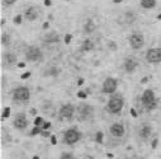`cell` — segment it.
<instances>
[{"mask_svg": "<svg viewBox=\"0 0 161 159\" xmlns=\"http://www.w3.org/2000/svg\"><path fill=\"white\" fill-rule=\"evenodd\" d=\"M123 106H125V101L121 96H113L109 98L108 101V105H107V108L110 113L113 115H117L123 109Z\"/></svg>", "mask_w": 161, "mask_h": 159, "instance_id": "cell-1", "label": "cell"}, {"mask_svg": "<svg viewBox=\"0 0 161 159\" xmlns=\"http://www.w3.org/2000/svg\"><path fill=\"white\" fill-rule=\"evenodd\" d=\"M80 137H81V135L76 129H69V130H66L63 134V141L69 145H72V144H76L80 140Z\"/></svg>", "mask_w": 161, "mask_h": 159, "instance_id": "cell-2", "label": "cell"}, {"mask_svg": "<svg viewBox=\"0 0 161 159\" xmlns=\"http://www.w3.org/2000/svg\"><path fill=\"white\" fill-rule=\"evenodd\" d=\"M31 97V92L27 87H19L14 89L13 92V99L14 101H21V102H24V101H28Z\"/></svg>", "mask_w": 161, "mask_h": 159, "instance_id": "cell-3", "label": "cell"}, {"mask_svg": "<svg viewBox=\"0 0 161 159\" xmlns=\"http://www.w3.org/2000/svg\"><path fill=\"white\" fill-rule=\"evenodd\" d=\"M129 45H131V47L132 49H142L144 47V45H145V37L144 34H141V33H132L129 36Z\"/></svg>", "mask_w": 161, "mask_h": 159, "instance_id": "cell-4", "label": "cell"}, {"mask_svg": "<svg viewBox=\"0 0 161 159\" xmlns=\"http://www.w3.org/2000/svg\"><path fill=\"white\" fill-rule=\"evenodd\" d=\"M25 58L27 60L29 61H41L43 59V55L41 52V50L38 47H34V46H31V47L27 49V52H25Z\"/></svg>", "mask_w": 161, "mask_h": 159, "instance_id": "cell-5", "label": "cell"}, {"mask_svg": "<svg viewBox=\"0 0 161 159\" xmlns=\"http://www.w3.org/2000/svg\"><path fill=\"white\" fill-rule=\"evenodd\" d=\"M118 87V81L114 78H107L103 83V93L105 94H113Z\"/></svg>", "mask_w": 161, "mask_h": 159, "instance_id": "cell-6", "label": "cell"}, {"mask_svg": "<svg viewBox=\"0 0 161 159\" xmlns=\"http://www.w3.org/2000/svg\"><path fill=\"white\" fill-rule=\"evenodd\" d=\"M146 60L150 64L161 62V49H150L146 52Z\"/></svg>", "mask_w": 161, "mask_h": 159, "instance_id": "cell-7", "label": "cell"}, {"mask_svg": "<svg viewBox=\"0 0 161 159\" xmlns=\"http://www.w3.org/2000/svg\"><path fill=\"white\" fill-rule=\"evenodd\" d=\"M93 107L89 105H80L79 106V120L86 121L93 117Z\"/></svg>", "mask_w": 161, "mask_h": 159, "instance_id": "cell-8", "label": "cell"}, {"mask_svg": "<svg viewBox=\"0 0 161 159\" xmlns=\"http://www.w3.org/2000/svg\"><path fill=\"white\" fill-rule=\"evenodd\" d=\"M74 113H75V108L72 105H63L61 108H60V118L63 120H71L74 117Z\"/></svg>", "mask_w": 161, "mask_h": 159, "instance_id": "cell-9", "label": "cell"}, {"mask_svg": "<svg viewBox=\"0 0 161 159\" xmlns=\"http://www.w3.org/2000/svg\"><path fill=\"white\" fill-rule=\"evenodd\" d=\"M141 101H142V105H144L145 107H147V106H150L151 103H154V102L157 101V99H156V97H155L154 90L146 89V90L144 92V94H142Z\"/></svg>", "mask_w": 161, "mask_h": 159, "instance_id": "cell-10", "label": "cell"}, {"mask_svg": "<svg viewBox=\"0 0 161 159\" xmlns=\"http://www.w3.org/2000/svg\"><path fill=\"white\" fill-rule=\"evenodd\" d=\"M14 127L19 129V130H23L28 126V121H27V117L24 113H17L15 117H14Z\"/></svg>", "mask_w": 161, "mask_h": 159, "instance_id": "cell-11", "label": "cell"}, {"mask_svg": "<svg viewBox=\"0 0 161 159\" xmlns=\"http://www.w3.org/2000/svg\"><path fill=\"white\" fill-rule=\"evenodd\" d=\"M123 65H125V69L127 73H133L136 70V68L138 66V61L135 56H129V58H127L125 60V64Z\"/></svg>", "mask_w": 161, "mask_h": 159, "instance_id": "cell-12", "label": "cell"}, {"mask_svg": "<svg viewBox=\"0 0 161 159\" xmlns=\"http://www.w3.org/2000/svg\"><path fill=\"white\" fill-rule=\"evenodd\" d=\"M109 131L114 137H122L123 135H125V126H123L122 124H119V122L113 124L109 129Z\"/></svg>", "mask_w": 161, "mask_h": 159, "instance_id": "cell-13", "label": "cell"}, {"mask_svg": "<svg viewBox=\"0 0 161 159\" xmlns=\"http://www.w3.org/2000/svg\"><path fill=\"white\" fill-rule=\"evenodd\" d=\"M37 17H38V10H37L36 6H29V8L25 9L24 18H25L27 21H31V22H32V21H36Z\"/></svg>", "mask_w": 161, "mask_h": 159, "instance_id": "cell-14", "label": "cell"}, {"mask_svg": "<svg viewBox=\"0 0 161 159\" xmlns=\"http://www.w3.org/2000/svg\"><path fill=\"white\" fill-rule=\"evenodd\" d=\"M151 134H152V127L148 126V125H144L140 129V136L142 139H148Z\"/></svg>", "mask_w": 161, "mask_h": 159, "instance_id": "cell-15", "label": "cell"}, {"mask_svg": "<svg viewBox=\"0 0 161 159\" xmlns=\"http://www.w3.org/2000/svg\"><path fill=\"white\" fill-rule=\"evenodd\" d=\"M59 40H60V37H59V34L56 33V32H50L48 34L44 36V42H47V43L59 42Z\"/></svg>", "mask_w": 161, "mask_h": 159, "instance_id": "cell-16", "label": "cell"}, {"mask_svg": "<svg viewBox=\"0 0 161 159\" xmlns=\"http://www.w3.org/2000/svg\"><path fill=\"white\" fill-rule=\"evenodd\" d=\"M3 59H4V62L8 64V65H13L17 62V56L12 52H5L4 56H3Z\"/></svg>", "mask_w": 161, "mask_h": 159, "instance_id": "cell-17", "label": "cell"}, {"mask_svg": "<svg viewBox=\"0 0 161 159\" xmlns=\"http://www.w3.org/2000/svg\"><path fill=\"white\" fill-rule=\"evenodd\" d=\"M84 30H85V32H86V33H91V32H94L97 30V26H95V23L93 22V19H88L86 23H85Z\"/></svg>", "mask_w": 161, "mask_h": 159, "instance_id": "cell-18", "label": "cell"}, {"mask_svg": "<svg viewBox=\"0 0 161 159\" xmlns=\"http://www.w3.org/2000/svg\"><path fill=\"white\" fill-rule=\"evenodd\" d=\"M141 5L146 9H152L156 6V0H141Z\"/></svg>", "mask_w": 161, "mask_h": 159, "instance_id": "cell-19", "label": "cell"}, {"mask_svg": "<svg viewBox=\"0 0 161 159\" xmlns=\"http://www.w3.org/2000/svg\"><path fill=\"white\" fill-rule=\"evenodd\" d=\"M82 50H84V51H86V52L93 51V50H94V43H93V41H90V40H85L84 43H82Z\"/></svg>", "mask_w": 161, "mask_h": 159, "instance_id": "cell-20", "label": "cell"}, {"mask_svg": "<svg viewBox=\"0 0 161 159\" xmlns=\"http://www.w3.org/2000/svg\"><path fill=\"white\" fill-rule=\"evenodd\" d=\"M60 74V69H57V68H51V69H48L46 73H44V75H50V77H57Z\"/></svg>", "mask_w": 161, "mask_h": 159, "instance_id": "cell-21", "label": "cell"}, {"mask_svg": "<svg viewBox=\"0 0 161 159\" xmlns=\"http://www.w3.org/2000/svg\"><path fill=\"white\" fill-rule=\"evenodd\" d=\"M9 43H10V36H9L8 33H3L2 34V45L8 46Z\"/></svg>", "mask_w": 161, "mask_h": 159, "instance_id": "cell-22", "label": "cell"}, {"mask_svg": "<svg viewBox=\"0 0 161 159\" xmlns=\"http://www.w3.org/2000/svg\"><path fill=\"white\" fill-rule=\"evenodd\" d=\"M125 17H126V22H127V23H133L135 19H136L135 14L132 13V12H127V13L125 14Z\"/></svg>", "mask_w": 161, "mask_h": 159, "instance_id": "cell-23", "label": "cell"}, {"mask_svg": "<svg viewBox=\"0 0 161 159\" xmlns=\"http://www.w3.org/2000/svg\"><path fill=\"white\" fill-rule=\"evenodd\" d=\"M42 131H43L42 127H40V126H34V129L31 131V135H32V136H34V135H40V134H42Z\"/></svg>", "mask_w": 161, "mask_h": 159, "instance_id": "cell-24", "label": "cell"}, {"mask_svg": "<svg viewBox=\"0 0 161 159\" xmlns=\"http://www.w3.org/2000/svg\"><path fill=\"white\" fill-rule=\"evenodd\" d=\"M9 116H10V108H9V107H5V108L3 109V113H2V120L8 118Z\"/></svg>", "mask_w": 161, "mask_h": 159, "instance_id": "cell-25", "label": "cell"}, {"mask_svg": "<svg viewBox=\"0 0 161 159\" xmlns=\"http://www.w3.org/2000/svg\"><path fill=\"white\" fill-rule=\"evenodd\" d=\"M103 139H104V134L102 131H98L97 135H95V141L99 143V144H102L103 143Z\"/></svg>", "mask_w": 161, "mask_h": 159, "instance_id": "cell-26", "label": "cell"}, {"mask_svg": "<svg viewBox=\"0 0 161 159\" xmlns=\"http://www.w3.org/2000/svg\"><path fill=\"white\" fill-rule=\"evenodd\" d=\"M43 124H44V120H43L42 117H36V120H34V126H40V127H42Z\"/></svg>", "mask_w": 161, "mask_h": 159, "instance_id": "cell-27", "label": "cell"}, {"mask_svg": "<svg viewBox=\"0 0 161 159\" xmlns=\"http://www.w3.org/2000/svg\"><path fill=\"white\" fill-rule=\"evenodd\" d=\"M22 22H23V15L18 14V15L14 17V24H21Z\"/></svg>", "mask_w": 161, "mask_h": 159, "instance_id": "cell-28", "label": "cell"}, {"mask_svg": "<svg viewBox=\"0 0 161 159\" xmlns=\"http://www.w3.org/2000/svg\"><path fill=\"white\" fill-rule=\"evenodd\" d=\"M78 98H81V99H86L88 98V92H78Z\"/></svg>", "mask_w": 161, "mask_h": 159, "instance_id": "cell-29", "label": "cell"}, {"mask_svg": "<svg viewBox=\"0 0 161 159\" xmlns=\"http://www.w3.org/2000/svg\"><path fill=\"white\" fill-rule=\"evenodd\" d=\"M61 159H75V158H74V155L70 154V153H62Z\"/></svg>", "mask_w": 161, "mask_h": 159, "instance_id": "cell-30", "label": "cell"}, {"mask_svg": "<svg viewBox=\"0 0 161 159\" xmlns=\"http://www.w3.org/2000/svg\"><path fill=\"white\" fill-rule=\"evenodd\" d=\"M156 107H157V101H155L154 103H151L150 106H147V107H146V109H147V111H152V109H155Z\"/></svg>", "mask_w": 161, "mask_h": 159, "instance_id": "cell-31", "label": "cell"}, {"mask_svg": "<svg viewBox=\"0 0 161 159\" xmlns=\"http://www.w3.org/2000/svg\"><path fill=\"white\" fill-rule=\"evenodd\" d=\"M50 127H51V122H50V121H44V124L42 126V130H48Z\"/></svg>", "mask_w": 161, "mask_h": 159, "instance_id": "cell-32", "label": "cell"}, {"mask_svg": "<svg viewBox=\"0 0 161 159\" xmlns=\"http://www.w3.org/2000/svg\"><path fill=\"white\" fill-rule=\"evenodd\" d=\"M29 77H31V71H25L21 75V79H28Z\"/></svg>", "mask_w": 161, "mask_h": 159, "instance_id": "cell-33", "label": "cell"}, {"mask_svg": "<svg viewBox=\"0 0 161 159\" xmlns=\"http://www.w3.org/2000/svg\"><path fill=\"white\" fill-rule=\"evenodd\" d=\"M71 38H72V36H71V34H66V36H65V43H66V45H69V43L71 42Z\"/></svg>", "mask_w": 161, "mask_h": 159, "instance_id": "cell-34", "label": "cell"}, {"mask_svg": "<svg viewBox=\"0 0 161 159\" xmlns=\"http://www.w3.org/2000/svg\"><path fill=\"white\" fill-rule=\"evenodd\" d=\"M108 46H109V47L113 50V51H116L117 50V45H116V42H113V41H110L109 43H108Z\"/></svg>", "mask_w": 161, "mask_h": 159, "instance_id": "cell-35", "label": "cell"}, {"mask_svg": "<svg viewBox=\"0 0 161 159\" xmlns=\"http://www.w3.org/2000/svg\"><path fill=\"white\" fill-rule=\"evenodd\" d=\"M129 111H131V115H132V117H135V118H137V117H138V113L136 112V109H135V108H131Z\"/></svg>", "mask_w": 161, "mask_h": 159, "instance_id": "cell-36", "label": "cell"}, {"mask_svg": "<svg viewBox=\"0 0 161 159\" xmlns=\"http://www.w3.org/2000/svg\"><path fill=\"white\" fill-rule=\"evenodd\" d=\"M50 137H51V144H52V145L57 144V140H56V136H55V135H51Z\"/></svg>", "mask_w": 161, "mask_h": 159, "instance_id": "cell-37", "label": "cell"}, {"mask_svg": "<svg viewBox=\"0 0 161 159\" xmlns=\"http://www.w3.org/2000/svg\"><path fill=\"white\" fill-rule=\"evenodd\" d=\"M43 137H48V136H51V134H50V131H47V130H43L42 131V134H41Z\"/></svg>", "mask_w": 161, "mask_h": 159, "instance_id": "cell-38", "label": "cell"}, {"mask_svg": "<svg viewBox=\"0 0 161 159\" xmlns=\"http://www.w3.org/2000/svg\"><path fill=\"white\" fill-rule=\"evenodd\" d=\"M15 2H17V0H4V3H5L6 5H13Z\"/></svg>", "mask_w": 161, "mask_h": 159, "instance_id": "cell-39", "label": "cell"}, {"mask_svg": "<svg viewBox=\"0 0 161 159\" xmlns=\"http://www.w3.org/2000/svg\"><path fill=\"white\" fill-rule=\"evenodd\" d=\"M42 28H43V30H48V28H50V23L48 22H44L43 26H42Z\"/></svg>", "mask_w": 161, "mask_h": 159, "instance_id": "cell-40", "label": "cell"}, {"mask_svg": "<svg viewBox=\"0 0 161 159\" xmlns=\"http://www.w3.org/2000/svg\"><path fill=\"white\" fill-rule=\"evenodd\" d=\"M157 141H159L157 139H155L154 141H152V149H156V146H157Z\"/></svg>", "mask_w": 161, "mask_h": 159, "instance_id": "cell-41", "label": "cell"}, {"mask_svg": "<svg viewBox=\"0 0 161 159\" xmlns=\"http://www.w3.org/2000/svg\"><path fill=\"white\" fill-rule=\"evenodd\" d=\"M51 4H52L51 0H44V5L46 6H51Z\"/></svg>", "mask_w": 161, "mask_h": 159, "instance_id": "cell-42", "label": "cell"}, {"mask_svg": "<svg viewBox=\"0 0 161 159\" xmlns=\"http://www.w3.org/2000/svg\"><path fill=\"white\" fill-rule=\"evenodd\" d=\"M147 80H148V78H147V77H144V78H142V80H141V83L145 84V83H147Z\"/></svg>", "mask_w": 161, "mask_h": 159, "instance_id": "cell-43", "label": "cell"}, {"mask_svg": "<svg viewBox=\"0 0 161 159\" xmlns=\"http://www.w3.org/2000/svg\"><path fill=\"white\" fill-rule=\"evenodd\" d=\"M82 84H84V79H82V78H80V79L78 80V85H82Z\"/></svg>", "mask_w": 161, "mask_h": 159, "instance_id": "cell-44", "label": "cell"}, {"mask_svg": "<svg viewBox=\"0 0 161 159\" xmlns=\"http://www.w3.org/2000/svg\"><path fill=\"white\" fill-rule=\"evenodd\" d=\"M24 66H25L24 62H19V64H18V68H24Z\"/></svg>", "mask_w": 161, "mask_h": 159, "instance_id": "cell-45", "label": "cell"}, {"mask_svg": "<svg viewBox=\"0 0 161 159\" xmlns=\"http://www.w3.org/2000/svg\"><path fill=\"white\" fill-rule=\"evenodd\" d=\"M123 2V0H113V3H114V4H118V3H122Z\"/></svg>", "mask_w": 161, "mask_h": 159, "instance_id": "cell-46", "label": "cell"}, {"mask_svg": "<svg viewBox=\"0 0 161 159\" xmlns=\"http://www.w3.org/2000/svg\"><path fill=\"white\" fill-rule=\"evenodd\" d=\"M31 113H32V115H36V113H37V111H36L34 108H32V109H31Z\"/></svg>", "mask_w": 161, "mask_h": 159, "instance_id": "cell-47", "label": "cell"}, {"mask_svg": "<svg viewBox=\"0 0 161 159\" xmlns=\"http://www.w3.org/2000/svg\"><path fill=\"white\" fill-rule=\"evenodd\" d=\"M5 24V19H4V18H2V26H4Z\"/></svg>", "mask_w": 161, "mask_h": 159, "instance_id": "cell-48", "label": "cell"}, {"mask_svg": "<svg viewBox=\"0 0 161 159\" xmlns=\"http://www.w3.org/2000/svg\"><path fill=\"white\" fill-rule=\"evenodd\" d=\"M32 159H40V157H38V155H34Z\"/></svg>", "mask_w": 161, "mask_h": 159, "instance_id": "cell-49", "label": "cell"}, {"mask_svg": "<svg viewBox=\"0 0 161 159\" xmlns=\"http://www.w3.org/2000/svg\"><path fill=\"white\" fill-rule=\"evenodd\" d=\"M157 19H159V21H161V14H159V15H157Z\"/></svg>", "mask_w": 161, "mask_h": 159, "instance_id": "cell-50", "label": "cell"}, {"mask_svg": "<svg viewBox=\"0 0 161 159\" xmlns=\"http://www.w3.org/2000/svg\"><path fill=\"white\" fill-rule=\"evenodd\" d=\"M126 159H135V158H126Z\"/></svg>", "mask_w": 161, "mask_h": 159, "instance_id": "cell-51", "label": "cell"}, {"mask_svg": "<svg viewBox=\"0 0 161 159\" xmlns=\"http://www.w3.org/2000/svg\"><path fill=\"white\" fill-rule=\"evenodd\" d=\"M65 2H70V0H65Z\"/></svg>", "mask_w": 161, "mask_h": 159, "instance_id": "cell-52", "label": "cell"}]
</instances>
